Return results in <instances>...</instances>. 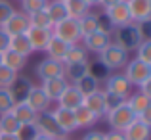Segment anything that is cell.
<instances>
[{
    "label": "cell",
    "instance_id": "cell-44",
    "mask_svg": "<svg viewBox=\"0 0 151 140\" xmlns=\"http://www.w3.org/2000/svg\"><path fill=\"white\" fill-rule=\"evenodd\" d=\"M8 48H10V35L0 27V54H4Z\"/></svg>",
    "mask_w": 151,
    "mask_h": 140
},
{
    "label": "cell",
    "instance_id": "cell-42",
    "mask_svg": "<svg viewBox=\"0 0 151 140\" xmlns=\"http://www.w3.org/2000/svg\"><path fill=\"white\" fill-rule=\"evenodd\" d=\"M14 12H15V8H14V4H12L10 0H0V25H2Z\"/></svg>",
    "mask_w": 151,
    "mask_h": 140
},
{
    "label": "cell",
    "instance_id": "cell-41",
    "mask_svg": "<svg viewBox=\"0 0 151 140\" xmlns=\"http://www.w3.org/2000/svg\"><path fill=\"white\" fill-rule=\"evenodd\" d=\"M101 92H103V102H105V110L107 111L113 110V107H117V106H121V104L124 102V98H121V96H117V94H111V92H107V90H103V88H101Z\"/></svg>",
    "mask_w": 151,
    "mask_h": 140
},
{
    "label": "cell",
    "instance_id": "cell-18",
    "mask_svg": "<svg viewBox=\"0 0 151 140\" xmlns=\"http://www.w3.org/2000/svg\"><path fill=\"white\" fill-rule=\"evenodd\" d=\"M122 134H124L126 140H149V136H151V125H149V123L140 121V119L136 117L124 131H122Z\"/></svg>",
    "mask_w": 151,
    "mask_h": 140
},
{
    "label": "cell",
    "instance_id": "cell-34",
    "mask_svg": "<svg viewBox=\"0 0 151 140\" xmlns=\"http://www.w3.org/2000/svg\"><path fill=\"white\" fill-rule=\"evenodd\" d=\"M29 17V27H42V29H52V21L46 14V10H38L27 15Z\"/></svg>",
    "mask_w": 151,
    "mask_h": 140
},
{
    "label": "cell",
    "instance_id": "cell-23",
    "mask_svg": "<svg viewBox=\"0 0 151 140\" xmlns=\"http://www.w3.org/2000/svg\"><path fill=\"white\" fill-rule=\"evenodd\" d=\"M86 73H88V59H86V62L63 65V77H65V81L69 83V85H75L77 81H81Z\"/></svg>",
    "mask_w": 151,
    "mask_h": 140
},
{
    "label": "cell",
    "instance_id": "cell-5",
    "mask_svg": "<svg viewBox=\"0 0 151 140\" xmlns=\"http://www.w3.org/2000/svg\"><path fill=\"white\" fill-rule=\"evenodd\" d=\"M52 35L59 41L67 42V44H77L81 42V31H78V19L65 17L63 21L52 25Z\"/></svg>",
    "mask_w": 151,
    "mask_h": 140
},
{
    "label": "cell",
    "instance_id": "cell-53",
    "mask_svg": "<svg viewBox=\"0 0 151 140\" xmlns=\"http://www.w3.org/2000/svg\"><path fill=\"white\" fill-rule=\"evenodd\" d=\"M46 2H48V0H46Z\"/></svg>",
    "mask_w": 151,
    "mask_h": 140
},
{
    "label": "cell",
    "instance_id": "cell-21",
    "mask_svg": "<svg viewBox=\"0 0 151 140\" xmlns=\"http://www.w3.org/2000/svg\"><path fill=\"white\" fill-rule=\"evenodd\" d=\"M126 104H128V107L132 110V113L136 115V117H140L142 113H145V111L151 110V98L145 94H142L140 90L138 92H132L126 98Z\"/></svg>",
    "mask_w": 151,
    "mask_h": 140
},
{
    "label": "cell",
    "instance_id": "cell-46",
    "mask_svg": "<svg viewBox=\"0 0 151 140\" xmlns=\"http://www.w3.org/2000/svg\"><path fill=\"white\" fill-rule=\"evenodd\" d=\"M82 140H103V133L101 131H88L82 136Z\"/></svg>",
    "mask_w": 151,
    "mask_h": 140
},
{
    "label": "cell",
    "instance_id": "cell-31",
    "mask_svg": "<svg viewBox=\"0 0 151 140\" xmlns=\"http://www.w3.org/2000/svg\"><path fill=\"white\" fill-rule=\"evenodd\" d=\"M10 50L25 56V58H29V56L33 54V48H31V44H29L27 35H15V37H10Z\"/></svg>",
    "mask_w": 151,
    "mask_h": 140
},
{
    "label": "cell",
    "instance_id": "cell-52",
    "mask_svg": "<svg viewBox=\"0 0 151 140\" xmlns=\"http://www.w3.org/2000/svg\"><path fill=\"white\" fill-rule=\"evenodd\" d=\"M0 65H2V54H0Z\"/></svg>",
    "mask_w": 151,
    "mask_h": 140
},
{
    "label": "cell",
    "instance_id": "cell-12",
    "mask_svg": "<svg viewBox=\"0 0 151 140\" xmlns=\"http://www.w3.org/2000/svg\"><path fill=\"white\" fill-rule=\"evenodd\" d=\"M35 73L40 81H46V79H55V77H63V62H58V59H50L44 58L37 63L35 67Z\"/></svg>",
    "mask_w": 151,
    "mask_h": 140
},
{
    "label": "cell",
    "instance_id": "cell-50",
    "mask_svg": "<svg viewBox=\"0 0 151 140\" xmlns=\"http://www.w3.org/2000/svg\"><path fill=\"white\" fill-rule=\"evenodd\" d=\"M35 140H54V138H50V136H44V134H37V136H35Z\"/></svg>",
    "mask_w": 151,
    "mask_h": 140
},
{
    "label": "cell",
    "instance_id": "cell-28",
    "mask_svg": "<svg viewBox=\"0 0 151 140\" xmlns=\"http://www.w3.org/2000/svg\"><path fill=\"white\" fill-rule=\"evenodd\" d=\"M67 48H69V44H67V42L59 41V38H55L54 35H52V38H50L48 46H46L44 54H46V58H50V59H58V62H63V56H65Z\"/></svg>",
    "mask_w": 151,
    "mask_h": 140
},
{
    "label": "cell",
    "instance_id": "cell-2",
    "mask_svg": "<svg viewBox=\"0 0 151 140\" xmlns=\"http://www.w3.org/2000/svg\"><path fill=\"white\" fill-rule=\"evenodd\" d=\"M98 59H100V63L107 71H119L126 65V62H128L130 58H128V52L126 50H122L121 46L111 42L109 46L103 48L100 54H98Z\"/></svg>",
    "mask_w": 151,
    "mask_h": 140
},
{
    "label": "cell",
    "instance_id": "cell-7",
    "mask_svg": "<svg viewBox=\"0 0 151 140\" xmlns=\"http://www.w3.org/2000/svg\"><path fill=\"white\" fill-rule=\"evenodd\" d=\"M105 19H107V25L111 29H117V27H124L128 23H132L130 19V12L128 6H126V0H121V2L113 4V6L105 8Z\"/></svg>",
    "mask_w": 151,
    "mask_h": 140
},
{
    "label": "cell",
    "instance_id": "cell-54",
    "mask_svg": "<svg viewBox=\"0 0 151 140\" xmlns=\"http://www.w3.org/2000/svg\"><path fill=\"white\" fill-rule=\"evenodd\" d=\"M61 2H63V0H61Z\"/></svg>",
    "mask_w": 151,
    "mask_h": 140
},
{
    "label": "cell",
    "instance_id": "cell-17",
    "mask_svg": "<svg viewBox=\"0 0 151 140\" xmlns=\"http://www.w3.org/2000/svg\"><path fill=\"white\" fill-rule=\"evenodd\" d=\"M82 100L84 96L81 94V90L75 85H67L65 90L61 92V96L58 98V106L59 107H67V110H75V107L82 106Z\"/></svg>",
    "mask_w": 151,
    "mask_h": 140
},
{
    "label": "cell",
    "instance_id": "cell-47",
    "mask_svg": "<svg viewBox=\"0 0 151 140\" xmlns=\"http://www.w3.org/2000/svg\"><path fill=\"white\" fill-rule=\"evenodd\" d=\"M117 2H121V0H100V2H98V6H100V8H103V10H105V8L113 6V4H117Z\"/></svg>",
    "mask_w": 151,
    "mask_h": 140
},
{
    "label": "cell",
    "instance_id": "cell-27",
    "mask_svg": "<svg viewBox=\"0 0 151 140\" xmlns=\"http://www.w3.org/2000/svg\"><path fill=\"white\" fill-rule=\"evenodd\" d=\"M44 10H46V14H48L52 25H55V23L63 21L65 17H69V15H67V10H65V6H63L61 0H48Z\"/></svg>",
    "mask_w": 151,
    "mask_h": 140
},
{
    "label": "cell",
    "instance_id": "cell-1",
    "mask_svg": "<svg viewBox=\"0 0 151 140\" xmlns=\"http://www.w3.org/2000/svg\"><path fill=\"white\" fill-rule=\"evenodd\" d=\"M111 42L117 46H121L122 50L134 52L138 48V44L142 42V37L138 33L136 23H128L124 27H117V29H111Z\"/></svg>",
    "mask_w": 151,
    "mask_h": 140
},
{
    "label": "cell",
    "instance_id": "cell-39",
    "mask_svg": "<svg viewBox=\"0 0 151 140\" xmlns=\"http://www.w3.org/2000/svg\"><path fill=\"white\" fill-rule=\"evenodd\" d=\"M17 77V73L12 69H8L6 65H0V88H8L14 83V79Z\"/></svg>",
    "mask_w": 151,
    "mask_h": 140
},
{
    "label": "cell",
    "instance_id": "cell-8",
    "mask_svg": "<svg viewBox=\"0 0 151 140\" xmlns=\"http://www.w3.org/2000/svg\"><path fill=\"white\" fill-rule=\"evenodd\" d=\"M81 44L86 48V52H92V54H100L103 48H107L111 44V31L105 29H98L92 35L81 38Z\"/></svg>",
    "mask_w": 151,
    "mask_h": 140
},
{
    "label": "cell",
    "instance_id": "cell-3",
    "mask_svg": "<svg viewBox=\"0 0 151 140\" xmlns=\"http://www.w3.org/2000/svg\"><path fill=\"white\" fill-rule=\"evenodd\" d=\"M122 69H124L122 75L128 79V83L132 86H142L144 83L151 81V63H144L138 58L128 59Z\"/></svg>",
    "mask_w": 151,
    "mask_h": 140
},
{
    "label": "cell",
    "instance_id": "cell-20",
    "mask_svg": "<svg viewBox=\"0 0 151 140\" xmlns=\"http://www.w3.org/2000/svg\"><path fill=\"white\" fill-rule=\"evenodd\" d=\"M10 113L17 119L19 125H35V121H37V117H38L37 111H35L33 107H29L25 102H15Z\"/></svg>",
    "mask_w": 151,
    "mask_h": 140
},
{
    "label": "cell",
    "instance_id": "cell-24",
    "mask_svg": "<svg viewBox=\"0 0 151 140\" xmlns=\"http://www.w3.org/2000/svg\"><path fill=\"white\" fill-rule=\"evenodd\" d=\"M73 113H75V123H77V129H90V127H94L98 121H100V117H96V115H94L86 106L75 107Z\"/></svg>",
    "mask_w": 151,
    "mask_h": 140
},
{
    "label": "cell",
    "instance_id": "cell-35",
    "mask_svg": "<svg viewBox=\"0 0 151 140\" xmlns=\"http://www.w3.org/2000/svg\"><path fill=\"white\" fill-rule=\"evenodd\" d=\"M88 73L92 75V77H96L98 81H103V79L109 75V71H107L105 67L100 63V59L96 58V59H92V62L88 59Z\"/></svg>",
    "mask_w": 151,
    "mask_h": 140
},
{
    "label": "cell",
    "instance_id": "cell-30",
    "mask_svg": "<svg viewBox=\"0 0 151 140\" xmlns=\"http://www.w3.org/2000/svg\"><path fill=\"white\" fill-rule=\"evenodd\" d=\"M75 86L81 90L82 96H88V94H92V92H96V90L101 88V81H98L96 77H92L90 73H86L84 77L81 79V81L75 83Z\"/></svg>",
    "mask_w": 151,
    "mask_h": 140
},
{
    "label": "cell",
    "instance_id": "cell-22",
    "mask_svg": "<svg viewBox=\"0 0 151 140\" xmlns=\"http://www.w3.org/2000/svg\"><path fill=\"white\" fill-rule=\"evenodd\" d=\"M82 106H86L94 115H96V117H100V119L107 113L105 102H103V92H101V88L96 90V92H92V94H88V96H84V100H82Z\"/></svg>",
    "mask_w": 151,
    "mask_h": 140
},
{
    "label": "cell",
    "instance_id": "cell-36",
    "mask_svg": "<svg viewBox=\"0 0 151 140\" xmlns=\"http://www.w3.org/2000/svg\"><path fill=\"white\" fill-rule=\"evenodd\" d=\"M134 52H136V58L140 59V62L151 63V41H142Z\"/></svg>",
    "mask_w": 151,
    "mask_h": 140
},
{
    "label": "cell",
    "instance_id": "cell-51",
    "mask_svg": "<svg viewBox=\"0 0 151 140\" xmlns=\"http://www.w3.org/2000/svg\"><path fill=\"white\" fill-rule=\"evenodd\" d=\"M58 140H69V136H63V138H58Z\"/></svg>",
    "mask_w": 151,
    "mask_h": 140
},
{
    "label": "cell",
    "instance_id": "cell-11",
    "mask_svg": "<svg viewBox=\"0 0 151 140\" xmlns=\"http://www.w3.org/2000/svg\"><path fill=\"white\" fill-rule=\"evenodd\" d=\"M52 117H54V121L58 123L59 131H61L63 134H67L69 136L71 133H75L77 131V123H75V113L73 110H67V107H54V110L50 111Z\"/></svg>",
    "mask_w": 151,
    "mask_h": 140
},
{
    "label": "cell",
    "instance_id": "cell-26",
    "mask_svg": "<svg viewBox=\"0 0 151 140\" xmlns=\"http://www.w3.org/2000/svg\"><path fill=\"white\" fill-rule=\"evenodd\" d=\"M2 65H6L8 69L15 71V73H21V71L25 69V65H27V58L8 48V50L2 54Z\"/></svg>",
    "mask_w": 151,
    "mask_h": 140
},
{
    "label": "cell",
    "instance_id": "cell-9",
    "mask_svg": "<svg viewBox=\"0 0 151 140\" xmlns=\"http://www.w3.org/2000/svg\"><path fill=\"white\" fill-rule=\"evenodd\" d=\"M35 129H37V133H38V134H44V136H50V138H54V140L67 136V134H63L61 131H59L58 123L54 121V117H52L50 111L38 113L37 121H35Z\"/></svg>",
    "mask_w": 151,
    "mask_h": 140
},
{
    "label": "cell",
    "instance_id": "cell-38",
    "mask_svg": "<svg viewBox=\"0 0 151 140\" xmlns=\"http://www.w3.org/2000/svg\"><path fill=\"white\" fill-rule=\"evenodd\" d=\"M14 104L15 102H14V98H12L10 90H8V88H0V115L12 111Z\"/></svg>",
    "mask_w": 151,
    "mask_h": 140
},
{
    "label": "cell",
    "instance_id": "cell-49",
    "mask_svg": "<svg viewBox=\"0 0 151 140\" xmlns=\"http://www.w3.org/2000/svg\"><path fill=\"white\" fill-rule=\"evenodd\" d=\"M0 140H17V136L15 134H2L0 133Z\"/></svg>",
    "mask_w": 151,
    "mask_h": 140
},
{
    "label": "cell",
    "instance_id": "cell-40",
    "mask_svg": "<svg viewBox=\"0 0 151 140\" xmlns=\"http://www.w3.org/2000/svg\"><path fill=\"white\" fill-rule=\"evenodd\" d=\"M37 134L38 133H37V129H35V125H19L15 136H17V140H35Z\"/></svg>",
    "mask_w": 151,
    "mask_h": 140
},
{
    "label": "cell",
    "instance_id": "cell-4",
    "mask_svg": "<svg viewBox=\"0 0 151 140\" xmlns=\"http://www.w3.org/2000/svg\"><path fill=\"white\" fill-rule=\"evenodd\" d=\"M103 117H105L107 125L111 127V131H119V133H122V131H124L126 127L136 119V115L132 113V110L128 107V104H126V100H124L121 106L109 110Z\"/></svg>",
    "mask_w": 151,
    "mask_h": 140
},
{
    "label": "cell",
    "instance_id": "cell-29",
    "mask_svg": "<svg viewBox=\"0 0 151 140\" xmlns=\"http://www.w3.org/2000/svg\"><path fill=\"white\" fill-rule=\"evenodd\" d=\"M86 59H88V52H86V48L82 46L81 42H77V44H69L65 56H63V65H67V63L86 62Z\"/></svg>",
    "mask_w": 151,
    "mask_h": 140
},
{
    "label": "cell",
    "instance_id": "cell-19",
    "mask_svg": "<svg viewBox=\"0 0 151 140\" xmlns=\"http://www.w3.org/2000/svg\"><path fill=\"white\" fill-rule=\"evenodd\" d=\"M67 85H69V83L65 81V77H55V79H46V81H42L40 88H42V92L48 96L50 102H58V98L61 96V92L65 90Z\"/></svg>",
    "mask_w": 151,
    "mask_h": 140
},
{
    "label": "cell",
    "instance_id": "cell-37",
    "mask_svg": "<svg viewBox=\"0 0 151 140\" xmlns=\"http://www.w3.org/2000/svg\"><path fill=\"white\" fill-rule=\"evenodd\" d=\"M46 8V0H21V12L23 14H33V12L44 10Z\"/></svg>",
    "mask_w": 151,
    "mask_h": 140
},
{
    "label": "cell",
    "instance_id": "cell-43",
    "mask_svg": "<svg viewBox=\"0 0 151 140\" xmlns=\"http://www.w3.org/2000/svg\"><path fill=\"white\" fill-rule=\"evenodd\" d=\"M136 27H138V33H140L142 41H151V19H149V21L136 23Z\"/></svg>",
    "mask_w": 151,
    "mask_h": 140
},
{
    "label": "cell",
    "instance_id": "cell-6",
    "mask_svg": "<svg viewBox=\"0 0 151 140\" xmlns=\"http://www.w3.org/2000/svg\"><path fill=\"white\" fill-rule=\"evenodd\" d=\"M103 90H107V92H111V94H117V96H121V98L126 100L132 94L134 86L130 85L128 79H126L121 71H113V73H109L103 79Z\"/></svg>",
    "mask_w": 151,
    "mask_h": 140
},
{
    "label": "cell",
    "instance_id": "cell-32",
    "mask_svg": "<svg viewBox=\"0 0 151 140\" xmlns=\"http://www.w3.org/2000/svg\"><path fill=\"white\" fill-rule=\"evenodd\" d=\"M63 6L67 10V15L73 19H81L82 15H86L90 12V8L82 0H63Z\"/></svg>",
    "mask_w": 151,
    "mask_h": 140
},
{
    "label": "cell",
    "instance_id": "cell-33",
    "mask_svg": "<svg viewBox=\"0 0 151 140\" xmlns=\"http://www.w3.org/2000/svg\"><path fill=\"white\" fill-rule=\"evenodd\" d=\"M17 129H19V123L10 111L0 115V133L2 134H15Z\"/></svg>",
    "mask_w": 151,
    "mask_h": 140
},
{
    "label": "cell",
    "instance_id": "cell-15",
    "mask_svg": "<svg viewBox=\"0 0 151 140\" xmlns=\"http://www.w3.org/2000/svg\"><path fill=\"white\" fill-rule=\"evenodd\" d=\"M33 81H31L27 75H21L17 73V77L14 79V83H12L10 86H8V90H10L12 98H14V102H25L27 94H29V90L33 88Z\"/></svg>",
    "mask_w": 151,
    "mask_h": 140
},
{
    "label": "cell",
    "instance_id": "cell-45",
    "mask_svg": "<svg viewBox=\"0 0 151 140\" xmlns=\"http://www.w3.org/2000/svg\"><path fill=\"white\" fill-rule=\"evenodd\" d=\"M103 140H126V138L119 131H109V133H103Z\"/></svg>",
    "mask_w": 151,
    "mask_h": 140
},
{
    "label": "cell",
    "instance_id": "cell-25",
    "mask_svg": "<svg viewBox=\"0 0 151 140\" xmlns=\"http://www.w3.org/2000/svg\"><path fill=\"white\" fill-rule=\"evenodd\" d=\"M100 23H101V17L96 14V12H88L86 15H82L78 19V31H81V37H88L92 35L94 31L100 29Z\"/></svg>",
    "mask_w": 151,
    "mask_h": 140
},
{
    "label": "cell",
    "instance_id": "cell-14",
    "mask_svg": "<svg viewBox=\"0 0 151 140\" xmlns=\"http://www.w3.org/2000/svg\"><path fill=\"white\" fill-rule=\"evenodd\" d=\"M132 23L149 21L151 19V0H126Z\"/></svg>",
    "mask_w": 151,
    "mask_h": 140
},
{
    "label": "cell",
    "instance_id": "cell-48",
    "mask_svg": "<svg viewBox=\"0 0 151 140\" xmlns=\"http://www.w3.org/2000/svg\"><path fill=\"white\" fill-rule=\"evenodd\" d=\"M82 2H84L86 6L90 8V10H92V8H96V6H98V2H100V0H82Z\"/></svg>",
    "mask_w": 151,
    "mask_h": 140
},
{
    "label": "cell",
    "instance_id": "cell-13",
    "mask_svg": "<svg viewBox=\"0 0 151 140\" xmlns=\"http://www.w3.org/2000/svg\"><path fill=\"white\" fill-rule=\"evenodd\" d=\"M27 38L33 52H44L52 38V29H42V27H29L27 29Z\"/></svg>",
    "mask_w": 151,
    "mask_h": 140
},
{
    "label": "cell",
    "instance_id": "cell-16",
    "mask_svg": "<svg viewBox=\"0 0 151 140\" xmlns=\"http://www.w3.org/2000/svg\"><path fill=\"white\" fill-rule=\"evenodd\" d=\"M25 104L29 107H33L37 113L50 111V106H52V102L48 100V96L42 92L40 86H33V88L29 90V94H27V98H25Z\"/></svg>",
    "mask_w": 151,
    "mask_h": 140
},
{
    "label": "cell",
    "instance_id": "cell-10",
    "mask_svg": "<svg viewBox=\"0 0 151 140\" xmlns=\"http://www.w3.org/2000/svg\"><path fill=\"white\" fill-rule=\"evenodd\" d=\"M0 27H2L10 37H15V35H25L27 29H29V17H27V14H23L21 10H15Z\"/></svg>",
    "mask_w": 151,
    "mask_h": 140
}]
</instances>
